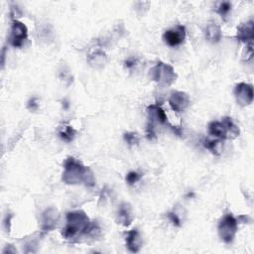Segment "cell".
Returning <instances> with one entry per match:
<instances>
[{
    "label": "cell",
    "mask_w": 254,
    "mask_h": 254,
    "mask_svg": "<svg viewBox=\"0 0 254 254\" xmlns=\"http://www.w3.org/2000/svg\"><path fill=\"white\" fill-rule=\"evenodd\" d=\"M235 96L240 106H248L253 102V86L252 85L239 83L235 87Z\"/></svg>",
    "instance_id": "6"
},
{
    "label": "cell",
    "mask_w": 254,
    "mask_h": 254,
    "mask_svg": "<svg viewBox=\"0 0 254 254\" xmlns=\"http://www.w3.org/2000/svg\"><path fill=\"white\" fill-rule=\"evenodd\" d=\"M123 138L129 146H134L139 143V136L135 132H126L124 133Z\"/></svg>",
    "instance_id": "21"
},
{
    "label": "cell",
    "mask_w": 254,
    "mask_h": 254,
    "mask_svg": "<svg viewBox=\"0 0 254 254\" xmlns=\"http://www.w3.org/2000/svg\"><path fill=\"white\" fill-rule=\"evenodd\" d=\"M63 181L68 185H78L84 183L87 187L95 186L96 179L91 170L83 165L74 157H68L64 164Z\"/></svg>",
    "instance_id": "1"
},
{
    "label": "cell",
    "mask_w": 254,
    "mask_h": 254,
    "mask_svg": "<svg viewBox=\"0 0 254 254\" xmlns=\"http://www.w3.org/2000/svg\"><path fill=\"white\" fill-rule=\"evenodd\" d=\"M238 228V220L232 214L225 215L219 223L220 238L225 243H232L237 236Z\"/></svg>",
    "instance_id": "4"
},
{
    "label": "cell",
    "mask_w": 254,
    "mask_h": 254,
    "mask_svg": "<svg viewBox=\"0 0 254 254\" xmlns=\"http://www.w3.org/2000/svg\"><path fill=\"white\" fill-rule=\"evenodd\" d=\"M38 107H39V103L37 102V99L33 98V99H31V100L28 102L27 108H28L29 110H31V111H35V110L38 109Z\"/></svg>",
    "instance_id": "25"
},
{
    "label": "cell",
    "mask_w": 254,
    "mask_h": 254,
    "mask_svg": "<svg viewBox=\"0 0 254 254\" xmlns=\"http://www.w3.org/2000/svg\"><path fill=\"white\" fill-rule=\"evenodd\" d=\"M237 38L241 43H252L254 38V23L252 20L242 23L237 28Z\"/></svg>",
    "instance_id": "12"
},
{
    "label": "cell",
    "mask_w": 254,
    "mask_h": 254,
    "mask_svg": "<svg viewBox=\"0 0 254 254\" xmlns=\"http://www.w3.org/2000/svg\"><path fill=\"white\" fill-rule=\"evenodd\" d=\"M210 135L218 138V139H227V130L223 121H212L207 126Z\"/></svg>",
    "instance_id": "15"
},
{
    "label": "cell",
    "mask_w": 254,
    "mask_h": 254,
    "mask_svg": "<svg viewBox=\"0 0 254 254\" xmlns=\"http://www.w3.org/2000/svg\"><path fill=\"white\" fill-rule=\"evenodd\" d=\"M223 123L226 126V130H227V139H235V138L238 137L240 134V129L239 127L234 122V120L225 117L222 119Z\"/></svg>",
    "instance_id": "17"
},
{
    "label": "cell",
    "mask_w": 254,
    "mask_h": 254,
    "mask_svg": "<svg viewBox=\"0 0 254 254\" xmlns=\"http://www.w3.org/2000/svg\"><path fill=\"white\" fill-rule=\"evenodd\" d=\"M28 38V29L24 23L19 20H13L11 32L9 36V43L14 48H20Z\"/></svg>",
    "instance_id": "5"
},
{
    "label": "cell",
    "mask_w": 254,
    "mask_h": 254,
    "mask_svg": "<svg viewBox=\"0 0 254 254\" xmlns=\"http://www.w3.org/2000/svg\"><path fill=\"white\" fill-rule=\"evenodd\" d=\"M232 8H233L232 3L228 1H222V2L219 3V5L216 7V12L218 14H220L221 16V18L225 19L229 15L230 11H232Z\"/></svg>",
    "instance_id": "20"
},
{
    "label": "cell",
    "mask_w": 254,
    "mask_h": 254,
    "mask_svg": "<svg viewBox=\"0 0 254 254\" xmlns=\"http://www.w3.org/2000/svg\"><path fill=\"white\" fill-rule=\"evenodd\" d=\"M134 220V215L132 211V206L128 203H122L118 212V218L117 221L118 223L123 225V226H129Z\"/></svg>",
    "instance_id": "11"
},
{
    "label": "cell",
    "mask_w": 254,
    "mask_h": 254,
    "mask_svg": "<svg viewBox=\"0 0 254 254\" xmlns=\"http://www.w3.org/2000/svg\"><path fill=\"white\" fill-rule=\"evenodd\" d=\"M76 130L71 125H64V127L61 128L59 134L62 139L66 142H72L75 137H76Z\"/></svg>",
    "instance_id": "19"
},
{
    "label": "cell",
    "mask_w": 254,
    "mask_h": 254,
    "mask_svg": "<svg viewBox=\"0 0 254 254\" xmlns=\"http://www.w3.org/2000/svg\"><path fill=\"white\" fill-rule=\"evenodd\" d=\"M141 179V175L138 173V172H135V171H131L129 172L127 175H126V183L128 185H130V186H132V185L136 184L138 181H140Z\"/></svg>",
    "instance_id": "22"
},
{
    "label": "cell",
    "mask_w": 254,
    "mask_h": 254,
    "mask_svg": "<svg viewBox=\"0 0 254 254\" xmlns=\"http://www.w3.org/2000/svg\"><path fill=\"white\" fill-rule=\"evenodd\" d=\"M203 146L210 150L211 153L214 155H220L222 152V147H221V141L220 139H216V140H211V139H205L203 141Z\"/></svg>",
    "instance_id": "18"
},
{
    "label": "cell",
    "mask_w": 254,
    "mask_h": 254,
    "mask_svg": "<svg viewBox=\"0 0 254 254\" xmlns=\"http://www.w3.org/2000/svg\"><path fill=\"white\" fill-rule=\"evenodd\" d=\"M124 64H125V67H126V68H132V67H133V66L136 64V61H135L134 59H132V58H131V59H128V60H126Z\"/></svg>",
    "instance_id": "27"
},
{
    "label": "cell",
    "mask_w": 254,
    "mask_h": 254,
    "mask_svg": "<svg viewBox=\"0 0 254 254\" xmlns=\"http://www.w3.org/2000/svg\"><path fill=\"white\" fill-rule=\"evenodd\" d=\"M149 120L152 122H159L161 124H167L168 119L165 111L159 104H151L147 107Z\"/></svg>",
    "instance_id": "13"
},
{
    "label": "cell",
    "mask_w": 254,
    "mask_h": 254,
    "mask_svg": "<svg viewBox=\"0 0 254 254\" xmlns=\"http://www.w3.org/2000/svg\"><path fill=\"white\" fill-rule=\"evenodd\" d=\"M60 219L59 212L54 207H49L42 214V224L41 230L44 235L54 230L58 224Z\"/></svg>",
    "instance_id": "8"
},
{
    "label": "cell",
    "mask_w": 254,
    "mask_h": 254,
    "mask_svg": "<svg viewBox=\"0 0 254 254\" xmlns=\"http://www.w3.org/2000/svg\"><path fill=\"white\" fill-rule=\"evenodd\" d=\"M86 60L90 67L94 68H102L105 66L107 62V57L103 51L96 50L88 54Z\"/></svg>",
    "instance_id": "14"
},
{
    "label": "cell",
    "mask_w": 254,
    "mask_h": 254,
    "mask_svg": "<svg viewBox=\"0 0 254 254\" xmlns=\"http://www.w3.org/2000/svg\"><path fill=\"white\" fill-rule=\"evenodd\" d=\"M146 133H147V137L149 140H153L156 138V133H155V126H154V122L150 121L149 120V123L147 125V130H146Z\"/></svg>",
    "instance_id": "24"
},
{
    "label": "cell",
    "mask_w": 254,
    "mask_h": 254,
    "mask_svg": "<svg viewBox=\"0 0 254 254\" xmlns=\"http://www.w3.org/2000/svg\"><path fill=\"white\" fill-rule=\"evenodd\" d=\"M125 242H126V247L130 252L137 253L140 251L142 247L143 239L141 237L140 233L138 232L137 229H132L127 233Z\"/></svg>",
    "instance_id": "10"
},
{
    "label": "cell",
    "mask_w": 254,
    "mask_h": 254,
    "mask_svg": "<svg viewBox=\"0 0 254 254\" xmlns=\"http://www.w3.org/2000/svg\"><path fill=\"white\" fill-rule=\"evenodd\" d=\"M90 220L83 211H74L67 214V223L63 229V237L73 239L78 236L85 235Z\"/></svg>",
    "instance_id": "2"
},
{
    "label": "cell",
    "mask_w": 254,
    "mask_h": 254,
    "mask_svg": "<svg viewBox=\"0 0 254 254\" xmlns=\"http://www.w3.org/2000/svg\"><path fill=\"white\" fill-rule=\"evenodd\" d=\"M12 245H7L6 248L3 250V253H6V252H12V253H15L16 252V249H11Z\"/></svg>",
    "instance_id": "28"
},
{
    "label": "cell",
    "mask_w": 254,
    "mask_h": 254,
    "mask_svg": "<svg viewBox=\"0 0 254 254\" xmlns=\"http://www.w3.org/2000/svg\"><path fill=\"white\" fill-rule=\"evenodd\" d=\"M151 80L161 86L172 85L178 78L174 68L163 62H158L150 71Z\"/></svg>",
    "instance_id": "3"
},
{
    "label": "cell",
    "mask_w": 254,
    "mask_h": 254,
    "mask_svg": "<svg viewBox=\"0 0 254 254\" xmlns=\"http://www.w3.org/2000/svg\"><path fill=\"white\" fill-rule=\"evenodd\" d=\"M10 15H11V17H12L14 20H17L16 18H17V17H21L22 12H21V10H20L17 6H12V7H11Z\"/></svg>",
    "instance_id": "26"
},
{
    "label": "cell",
    "mask_w": 254,
    "mask_h": 254,
    "mask_svg": "<svg viewBox=\"0 0 254 254\" xmlns=\"http://www.w3.org/2000/svg\"><path fill=\"white\" fill-rule=\"evenodd\" d=\"M168 218H169V220H171V222H172L174 225H176V226H181V224H182V220H181L180 216H179L176 212H170V213L168 214Z\"/></svg>",
    "instance_id": "23"
},
{
    "label": "cell",
    "mask_w": 254,
    "mask_h": 254,
    "mask_svg": "<svg viewBox=\"0 0 254 254\" xmlns=\"http://www.w3.org/2000/svg\"><path fill=\"white\" fill-rule=\"evenodd\" d=\"M191 103V99L188 94L184 91H174L169 99L171 108L176 112H183L186 110Z\"/></svg>",
    "instance_id": "9"
},
{
    "label": "cell",
    "mask_w": 254,
    "mask_h": 254,
    "mask_svg": "<svg viewBox=\"0 0 254 254\" xmlns=\"http://www.w3.org/2000/svg\"><path fill=\"white\" fill-rule=\"evenodd\" d=\"M186 39V28L183 25H177L167 30L163 35V40L169 47H177L184 43Z\"/></svg>",
    "instance_id": "7"
},
{
    "label": "cell",
    "mask_w": 254,
    "mask_h": 254,
    "mask_svg": "<svg viewBox=\"0 0 254 254\" xmlns=\"http://www.w3.org/2000/svg\"><path fill=\"white\" fill-rule=\"evenodd\" d=\"M204 33H205L206 40L213 44L219 43L222 37L221 29L218 24H216V23H211V24L207 25Z\"/></svg>",
    "instance_id": "16"
}]
</instances>
